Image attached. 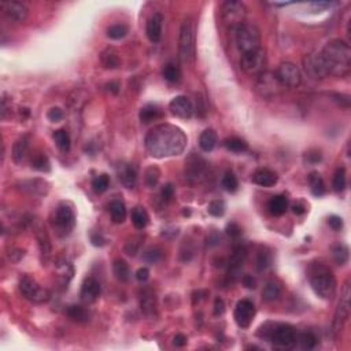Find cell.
Wrapping results in <instances>:
<instances>
[{
	"mask_svg": "<svg viewBox=\"0 0 351 351\" xmlns=\"http://www.w3.org/2000/svg\"><path fill=\"white\" fill-rule=\"evenodd\" d=\"M309 184H310V190H312V194L314 196H322L325 195L327 192V187H325V183H324V179L322 176L318 173V171H312L309 174Z\"/></svg>",
	"mask_w": 351,
	"mask_h": 351,
	"instance_id": "484cf974",
	"label": "cell"
},
{
	"mask_svg": "<svg viewBox=\"0 0 351 351\" xmlns=\"http://www.w3.org/2000/svg\"><path fill=\"white\" fill-rule=\"evenodd\" d=\"M66 314L68 317L74 322H87L89 320V313L84 309L83 306H78V305H73V306H69L68 310H66Z\"/></svg>",
	"mask_w": 351,
	"mask_h": 351,
	"instance_id": "4dcf8cb0",
	"label": "cell"
},
{
	"mask_svg": "<svg viewBox=\"0 0 351 351\" xmlns=\"http://www.w3.org/2000/svg\"><path fill=\"white\" fill-rule=\"evenodd\" d=\"M148 214L143 207H135L132 211V222L136 226L137 229H144L148 224Z\"/></svg>",
	"mask_w": 351,
	"mask_h": 351,
	"instance_id": "8d00e7d4",
	"label": "cell"
},
{
	"mask_svg": "<svg viewBox=\"0 0 351 351\" xmlns=\"http://www.w3.org/2000/svg\"><path fill=\"white\" fill-rule=\"evenodd\" d=\"M207 243H209V246H217L219 243V235L217 232H213L207 238Z\"/></svg>",
	"mask_w": 351,
	"mask_h": 351,
	"instance_id": "e7e4bbea",
	"label": "cell"
},
{
	"mask_svg": "<svg viewBox=\"0 0 351 351\" xmlns=\"http://www.w3.org/2000/svg\"><path fill=\"white\" fill-rule=\"evenodd\" d=\"M320 54L325 62L329 76L344 77L350 73L351 48L347 41L340 39L331 40Z\"/></svg>",
	"mask_w": 351,
	"mask_h": 351,
	"instance_id": "7a4b0ae2",
	"label": "cell"
},
{
	"mask_svg": "<svg viewBox=\"0 0 351 351\" xmlns=\"http://www.w3.org/2000/svg\"><path fill=\"white\" fill-rule=\"evenodd\" d=\"M255 87H257V92H258L263 99L277 98L278 95H280V92H281V89L284 88L277 80V77H276V74L266 73V72L259 74Z\"/></svg>",
	"mask_w": 351,
	"mask_h": 351,
	"instance_id": "30bf717a",
	"label": "cell"
},
{
	"mask_svg": "<svg viewBox=\"0 0 351 351\" xmlns=\"http://www.w3.org/2000/svg\"><path fill=\"white\" fill-rule=\"evenodd\" d=\"M303 66H305V72L307 76L313 80H322L329 76L325 62L320 52L306 55L303 59Z\"/></svg>",
	"mask_w": 351,
	"mask_h": 351,
	"instance_id": "4fadbf2b",
	"label": "cell"
},
{
	"mask_svg": "<svg viewBox=\"0 0 351 351\" xmlns=\"http://www.w3.org/2000/svg\"><path fill=\"white\" fill-rule=\"evenodd\" d=\"M235 40L240 54H249L261 49V33L258 28L253 24H240L235 28Z\"/></svg>",
	"mask_w": 351,
	"mask_h": 351,
	"instance_id": "5b68a950",
	"label": "cell"
},
{
	"mask_svg": "<svg viewBox=\"0 0 351 351\" xmlns=\"http://www.w3.org/2000/svg\"><path fill=\"white\" fill-rule=\"evenodd\" d=\"M247 258V250L239 246L233 250V254L229 259V269H228V281L235 283L242 277V269Z\"/></svg>",
	"mask_w": 351,
	"mask_h": 351,
	"instance_id": "e0dca14e",
	"label": "cell"
},
{
	"mask_svg": "<svg viewBox=\"0 0 351 351\" xmlns=\"http://www.w3.org/2000/svg\"><path fill=\"white\" fill-rule=\"evenodd\" d=\"M103 66L106 69H118L121 66V61L118 58V54L111 48L104 49L100 55Z\"/></svg>",
	"mask_w": 351,
	"mask_h": 351,
	"instance_id": "836d02e7",
	"label": "cell"
},
{
	"mask_svg": "<svg viewBox=\"0 0 351 351\" xmlns=\"http://www.w3.org/2000/svg\"><path fill=\"white\" fill-rule=\"evenodd\" d=\"M146 150L154 158L180 155L187 147V136L179 127L170 124L156 125L144 139Z\"/></svg>",
	"mask_w": 351,
	"mask_h": 351,
	"instance_id": "6da1fadb",
	"label": "cell"
},
{
	"mask_svg": "<svg viewBox=\"0 0 351 351\" xmlns=\"http://www.w3.org/2000/svg\"><path fill=\"white\" fill-rule=\"evenodd\" d=\"M161 195L162 198H163V200L170 202V200L174 198V187L171 186V184H165V186L162 187Z\"/></svg>",
	"mask_w": 351,
	"mask_h": 351,
	"instance_id": "f5cc1de1",
	"label": "cell"
},
{
	"mask_svg": "<svg viewBox=\"0 0 351 351\" xmlns=\"http://www.w3.org/2000/svg\"><path fill=\"white\" fill-rule=\"evenodd\" d=\"M305 159H306L309 163H317V162L321 161V154L318 151H314V152H306V155H305Z\"/></svg>",
	"mask_w": 351,
	"mask_h": 351,
	"instance_id": "680465c9",
	"label": "cell"
},
{
	"mask_svg": "<svg viewBox=\"0 0 351 351\" xmlns=\"http://www.w3.org/2000/svg\"><path fill=\"white\" fill-rule=\"evenodd\" d=\"M108 186H110V177L107 174H99L92 181L93 190H95V192H98V194H102L104 191H107Z\"/></svg>",
	"mask_w": 351,
	"mask_h": 351,
	"instance_id": "bcb514c9",
	"label": "cell"
},
{
	"mask_svg": "<svg viewBox=\"0 0 351 351\" xmlns=\"http://www.w3.org/2000/svg\"><path fill=\"white\" fill-rule=\"evenodd\" d=\"M281 295V287L274 281H268L262 289V299L266 302H273Z\"/></svg>",
	"mask_w": 351,
	"mask_h": 351,
	"instance_id": "e575fe53",
	"label": "cell"
},
{
	"mask_svg": "<svg viewBox=\"0 0 351 351\" xmlns=\"http://www.w3.org/2000/svg\"><path fill=\"white\" fill-rule=\"evenodd\" d=\"M128 34V26L124 24H115L108 26L107 36L112 40H121Z\"/></svg>",
	"mask_w": 351,
	"mask_h": 351,
	"instance_id": "7bdbcfd3",
	"label": "cell"
},
{
	"mask_svg": "<svg viewBox=\"0 0 351 351\" xmlns=\"http://www.w3.org/2000/svg\"><path fill=\"white\" fill-rule=\"evenodd\" d=\"M110 214L115 224H122L127 218V206L120 199L112 200L110 203Z\"/></svg>",
	"mask_w": 351,
	"mask_h": 351,
	"instance_id": "f546056e",
	"label": "cell"
},
{
	"mask_svg": "<svg viewBox=\"0 0 351 351\" xmlns=\"http://www.w3.org/2000/svg\"><path fill=\"white\" fill-rule=\"evenodd\" d=\"M28 150H29V139H28V136L20 137L13 146V158H14V161L17 163H21L24 161L26 154H28Z\"/></svg>",
	"mask_w": 351,
	"mask_h": 351,
	"instance_id": "f1b7e54d",
	"label": "cell"
},
{
	"mask_svg": "<svg viewBox=\"0 0 351 351\" xmlns=\"http://www.w3.org/2000/svg\"><path fill=\"white\" fill-rule=\"evenodd\" d=\"M106 88H107L108 92L117 95V93L120 92V88H121V85H120V83H118V81H111V83L106 84Z\"/></svg>",
	"mask_w": 351,
	"mask_h": 351,
	"instance_id": "6125c7cd",
	"label": "cell"
},
{
	"mask_svg": "<svg viewBox=\"0 0 351 351\" xmlns=\"http://www.w3.org/2000/svg\"><path fill=\"white\" fill-rule=\"evenodd\" d=\"M143 259L150 265L158 263L162 259V250L159 247H151L143 254Z\"/></svg>",
	"mask_w": 351,
	"mask_h": 351,
	"instance_id": "7dc6e473",
	"label": "cell"
},
{
	"mask_svg": "<svg viewBox=\"0 0 351 351\" xmlns=\"http://www.w3.org/2000/svg\"><path fill=\"white\" fill-rule=\"evenodd\" d=\"M217 133L214 129H206L202 132V135L199 136V147L205 152H210L214 150V147L217 146Z\"/></svg>",
	"mask_w": 351,
	"mask_h": 351,
	"instance_id": "4316f807",
	"label": "cell"
},
{
	"mask_svg": "<svg viewBox=\"0 0 351 351\" xmlns=\"http://www.w3.org/2000/svg\"><path fill=\"white\" fill-rule=\"evenodd\" d=\"M303 350H312L317 344V337L313 335L312 332H305L297 339Z\"/></svg>",
	"mask_w": 351,
	"mask_h": 351,
	"instance_id": "ee69618b",
	"label": "cell"
},
{
	"mask_svg": "<svg viewBox=\"0 0 351 351\" xmlns=\"http://www.w3.org/2000/svg\"><path fill=\"white\" fill-rule=\"evenodd\" d=\"M255 313H257V309L254 306V303L249 299H242L235 307V321L240 328L246 329L251 325V322L255 317Z\"/></svg>",
	"mask_w": 351,
	"mask_h": 351,
	"instance_id": "9a60e30c",
	"label": "cell"
},
{
	"mask_svg": "<svg viewBox=\"0 0 351 351\" xmlns=\"http://www.w3.org/2000/svg\"><path fill=\"white\" fill-rule=\"evenodd\" d=\"M140 307L142 312L146 314L147 317H152L156 312V299L155 294L150 288H146L140 297Z\"/></svg>",
	"mask_w": 351,
	"mask_h": 351,
	"instance_id": "cb8c5ba5",
	"label": "cell"
},
{
	"mask_svg": "<svg viewBox=\"0 0 351 351\" xmlns=\"http://www.w3.org/2000/svg\"><path fill=\"white\" fill-rule=\"evenodd\" d=\"M112 272H114V276L122 281V283H127L129 277H131V270H129V266L128 263L124 261V259H117L112 263Z\"/></svg>",
	"mask_w": 351,
	"mask_h": 351,
	"instance_id": "1f68e13d",
	"label": "cell"
},
{
	"mask_svg": "<svg viewBox=\"0 0 351 351\" xmlns=\"http://www.w3.org/2000/svg\"><path fill=\"white\" fill-rule=\"evenodd\" d=\"M54 142L56 144L59 150L62 152H69L70 150V146H72V140H70V135L65 129H58V131L54 132Z\"/></svg>",
	"mask_w": 351,
	"mask_h": 351,
	"instance_id": "d6a6232c",
	"label": "cell"
},
{
	"mask_svg": "<svg viewBox=\"0 0 351 351\" xmlns=\"http://www.w3.org/2000/svg\"><path fill=\"white\" fill-rule=\"evenodd\" d=\"M91 242H92L93 246H98V247L104 246V239H103L100 235H92L91 236Z\"/></svg>",
	"mask_w": 351,
	"mask_h": 351,
	"instance_id": "be15d7a7",
	"label": "cell"
},
{
	"mask_svg": "<svg viewBox=\"0 0 351 351\" xmlns=\"http://www.w3.org/2000/svg\"><path fill=\"white\" fill-rule=\"evenodd\" d=\"M288 209V198L284 195H276L269 200L268 210L272 215H283Z\"/></svg>",
	"mask_w": 351,
	"mask_h": 351,
	"instance_id": "d4e9b609",
	"label": "cell"
},
{
	"mask_svg": "<svg viewBox=\"0 0 351 351\" xmlns=\"http://www.w3.org/2000/svg\"><path fill=\"white\" fill-rule=\"evenodd\" d=\"M118 177L127 188H133L137 181V169L132 163H124L118 169Z\"/></svg>",
	"mask_w": 351,
	"mask_h": 351,
	"instance_id": "603a6c76",
	"label": "cell"
},
{
	"mask_svg": "<svg viewBox=\"0 0 351 351\" xmlns=\"http://www.w3.org/2000/svg\"><path fill=\"white\" fill-rule=\"evenodd\" d=\"M278 177L274 171L269 170V169H258L254 171L253 174V183L263 188H270L277 184Z\"/></svg>",
	"mask_w": 351,
	"mask_h": 351,
	"instance_id": "7402d4cb",
	"label": "cell"
},
{
	"mask_svg": "<svg viewBox=\"0 0 351 351\" xmlns=\"http://www.w3.org/2000/svg\"><path fill=\"white\" fill-rule=\"evenodd\" d=\"M148 277H150V270L147 268H140L136 272L137 281H140V283H146Z\"/></svg>",
	"mask_w": 351,
	"mask_h": 351,
	"instance_id": "6f0895ef",
	"label": "cell"
},
{
	"mask_svg": "<svg viewBox=\"0 0 351 351\" xmlns=\"http://www.w3.org/2000/svg\"><path fill=\"white\" fill-rule=\"evenodd\" d=\"M258 336L269 340L273 346L280 348H291L297 344V331L289 324L266 322L259 328Z\"/></svg>",
	"mask_w": 351,
	"mask_h": 351,
	"instance_id": "3957f363",
	"label": "cell"
},
{
	"mask_svg": "<svg viewBox=\"0 0 351 351\" xmlns=\"http://www.w3.org/2000/svg\"><path fill=\"white\" fill-rule=\"evenodd\" d=\"M221 186H222V188H224L226 192L233 194V192H236V191L239 190L238 177H236L235 173H232V171H226L224 177H222V180H221Z\"/></svg>",
	"mask_w": 351,
	"mask_h": 351,
	"instance_id": "ab89813d",
	"label": "cell"
},
{
	"mask_svg": "<svg viewBox=\"0 0 351 351\" xmlns=\"http://www.w3.org/2000/svg\"><path fill=\"white\" fill-rule=\"evenodd\" d=\"M32 167L39 171H49L51 170V163H49V159L47 158V155L39 152L32 158Z\"/></svg>",
	"mask_w": 351,
	"mask_h": 351,
	"instance_id": "b9f144b4",
	"label": "cell"
},
{
	"mask_svg": "<svg viewBox=\"0 0 351 351\" xmlns=\"http://www.w3.org/2000/svg\"><path fill=\"white\" fill-rule=\"evenodd\" d=\"M162 76L169 83H179L181 78V70L174 64H167L162 69Z\"/></svg>",
	"mask_w": 351,
	"mask_h": 351,
	"instance_id": "f35d334b",
	"label": "cell"
},
{
	"mask_svg": "<svg viewBox=\"0 0 351 351\" xmlns=\"http://www.w3.org/2000/svg\"><path fill=\"white\" fill-rule=\"evenodd\" d=\"M139 117H140V121L143 124H150V122L159 120L162 117V111L156 104L150 103V104H146L144 107H142V110L139 112Z\"/></svg>",
	"mask_w": 351,
	"mask_h": 351,
	"instance_id": "83f0119b",
	"label": "cell"
},
{
	"mask_svg": "<svg viewBox=\"0 0 351 351\" xmlns=\"http://www.w3.org/2000/svg\"><path fill=\"white\" fill-rule=\"evenodd\" d=\"M222 17L226 24L236 28L240 24H243L246 17V6L242 2H236V0L225 2L222 6Z\"/></svg>",
	"mask_w": 351,
	"mask_h": 351,
	"instance_id": "5bb4252c",
	"label": "cell"
},
{
	"mask_svg": "<svg viewBox=\"0 0 351 351\" xmlns=\"http://www.w3.org/2000/svg\"><path fill=\"white\" fill-rule=\"evenodd\" d=\"M242 281H243L244 287L249 288V289H253V288H255V278H254L253 276H250V274H246V276H243V277H242Z\"/></svg>",
	"mask_w": 351,
	"mask_h": 351,
	"instance_id": "94428289",
	"label": "cell"
},
{
	"mask_svg": "<svg viewBox=\"0 0 351 351\" xmlns=\"http://www.w3.org/2000/svg\"><path fill=\"white\" fill-rule=\"evenodd\" d=\"M169 110L173 115L179 118H191L194 114V104L187 96H176L169 103Z\"/></svg>",
	"mask_w": 351,
	"mask_h": 351,
	"instance_id": "ac0fdd59",
	"label": "cell"
},
{
	"mask_svg": "<svg viewBox=\"0 0 351 351\" xmlns=\"http://www.w3.org/2000/svg\"><path fill=\"white\" fill-rule=\"evenodd\" d=\"M37 239H39V246L40 250H41V254L45 255V257H48L49 254H51V243H49L47 233H45L44 230H40L39 233H37Z\"/></svg>",
	"mask_w": 351,
	"mask_h": 351,
	"instance_id": "f907efd6",
	"label": "cell"
},
{
	"mask_svg": "<svg viewBox=\"0 0 351 351\" xmlns=\"http://www.w3.org/2000/svg\"><path fill=\"white\" fill-rule=\"evenodd\" d=\"M225 210H226V205H225L224 200L217 199L210 202V205L207 206V211H209L210 215L213 217H222L225 214Z\"/></svg>",
	"mask_w": 351,
	"mask_h": 351,
	"instance_id": "f6af8a7d",
	"label": "cell"
},
{
	"mask_svg": "<svg viewBox=\"0 0 351 351\" xmlns=\"http://www.w3.org/2000/svg\"><path fill=\"white\" fill-rule=\"evenodd\" d=\"M226 233L229 235L230 238H239L242 235V228L236 222H230L226 225Z\"/></svg>",
	"mask_w": 351,
	"mask_h": 351,
	"instance_id": "11a10c76",
	"label": "cell"
},
{
	"mask_svg": "<svg viewBox=\"0 0 351 351\" xmlns=\"http://www.w3.org/2000/svg\"><path fill=\"white\" fill-rule=\"evenodd\" d=\"M350 298H351V289H350V283L344 284L343 287V291H341L340 302L337 305L336 312H335V317H333V322H332V331L335 335H339L343 328H344V324L348 320V316H350Z\"/></svg>",
	"mask_w": 351,
	"mask_h": 351,
	"instance_id": "ba28073f",
	"label": "cell"
},
{
	"mask_svg": "<svg viewBox=\"0 0 351 351\" xmlns=\"http://www.w3.org/2000/svg\"><path fill=\"white\" fill-rule=\"evenodd\" d=\"M187 341H188V339H187L186 335H183V333H177V335L173 337V344H174L176 347H184L187 344Z\"/></svg>",
	"mask_w": 351,
	"mask_h": 351,
	"instance_id": "91938a15",
	"label": "cell"
},
{
	"mask_svg": "<svg viewBox=\"0 0 351 351\" xmlns=\"http://www.w3.org/2000/svg\"><path fill=\"white\" fill-rule=\"evenodd\" d=\"M310 287L314 294L321 299H332L336 294L337 281L329 269L318 263L310 270Z\"/></svg>",
	"mask_w": 351,
	"mask_h": 351,
	"instance_id": "277c9868",
	"label": "cell"
},
{
	"mask_svg": "<svg viewBox=\"0 0 351 351\" xmlns=\"http://www.w3.org/2000/svg\"><path fill=\"white\" fill-rule=\"evenodd\" d=\"M306 211V207H305V205H302V203H295V205L292 206V213L297 215H301L303 214Z\"/></svg>",
	"mask_w": 351,
	"mask_h": 351,
	"instance_id": "03108f58",
	"label": "cell"
},
{
	"mask_svg": "<svg viewBox=\"0 0 351 351\" xmlns=\"http://www.w3.org/2000/svg\"><path fill=\"white\" fill-rule=\"evenodd\" d=\"M332 187H333V191L340 194L343 191L346 190L347 187V177H346V169L344 167H339L336 171H335V176H333V181H332Z\"/></svg>",
	"mask_w": 351,
	"mask_h": 351,
	"instance_id": "74e56055",
	"label": "cell"
},
{
	"mask_svg": "<svg viewBox=\"0 0 351 351\" xmlns=\"http://www.w3.org/2000/svg\"><path fill=\"white\" fill-rule=\"evenodd\" d=\"M225 313V303L221 298H217L214 302V316H222Z\"/></svg>",
	"mask_w": 351,
	"mask_h": 351,
	"instance_id": "9f6ffc18",
	"label": "cell"
},
{
	"mask_svg": "<svg viewBox=\"0 0 351 351\" xmlns=\"http://www.w3.org/2000/svg\"><path fill=\"white\" fill-rule=\"evenodd\" d=\"M272 262V255L269 251H259L258 257H257V270L258 272H263L269 268V265Z\"/></svg>",
	"mask_w": 351,
	"mask_h": 351,
	"instance_id": "c3c4849f",
	"label": "cell"
},
{
	"mask_svg": "<svg viewBox=\"0 0 351 351\" xmlns=\"http://www.w3.org/2000/svg\"><path fill=\"white\" fill-rule=\"evenodd\" d=\"M332 255H333V259L337 265H344L348 261V247L346 244H336L333 249H332Z\"/></svg>",
	"mask_w": 351,
	"mask_h": 351,
	"instance_id": "60d3db41",
	"label": "cell"
},
{
	"mask_svg": "<svg viewBox=\"0 0 351 351\" xmlns=\"http://www.w3.org/2000/svg\"><path fill=\"white\" fill-rule=\"evenodd\" d=\"M162 22H163V18H162V15L158 14V13L151 15V17H150V20L147 21L146 34L151 43H158V41H161Z\"/></svg>",
	"mask_w": 351,
	"mask_h": 351,
	"instance_id": "44dd1931",
	"label": "cell"
},
{
	"mask_svg": "<svg viewBox=\"0 0 351 351\" xmlns=\"http://www.w3.org/2000/svg\"><path fill=\"white\" fill-rule=\"evenodd\" d=\"M179 55L184 64H192L195 59V28L190 17L183 21L179 36Z\"/></svg>",
	"mask_w": 351,
	"mask_h": 351,
	"instance_id": "8992f818",
	"label": "cell"
},
{
	"mask_svg": "<svg viewBox=\"0 0 351 351\" xmlns=\"http://www.w3.org/2000/svg\"><path fill=\"white\" fill-rule=\"evenodd\" d=\"M159 176H161V171L158 167H148L146 171V183L147 186L150 188H154L158 184L159 181Z\"/></svg>",
	"mask_w": 351,
	"mask_h": 351,
	"instance_id": "681fc988",
	"label": "cell"
},
{
	"mask_svg": "<svg viewBox=\"0 0 351 351\" xmlns=\"http://www.w3.org/2000/svg\"><path fill=\"white\" fill-rule=\"evenodd\" d=\"M2 7L5 14L14 22H24L29 15V9L21 2H5Z\"/></svg>",
	"mask_w": 351,
	"mask_h": 351,
	"instance_id": "d6986e66",
	"label": "cell"
},
{
	"mask_svg": "<svg viewBox=\"0 0 351 351\" xmlns=\"http://www.w3.org/2000/svg\"><path fill=\"white\" fill-rule=\"evenodd\" d=\"M328 225L331 226L333 230H340L343 228V219L339 215H331L328 218Z\"/></svg>",
	"mask_w": 351,
	"mask_h": 351,
	"instance_id": "db71d44e",
	"label": "cell"
},
{
	"mask_svg": "<svg viewBox=\"0 0 351 351\" xmlns=\"http://www.w3.org/2000/svg\"><path fill=\"white\" fill-rule=\"evenodd\" d=\"M274 74L284 88H297L302 83L301 70L292 62H283Z\"/></svg>",
	"mask_w": 351,
	"mask_h": 351,
	"instance_id": "8fae6325",
	"label": "cell"
},
{
	"mask_svg": "<svg viewBox=\"0 0 351 351\" xmlns=\"http://www.w3.org/2000/svg\"><path fill=\"white\" fill-rule=\"evenodd\" d=\"M102 294V285L95 277H87L84 280L83 285H81V291H80V297L84 302L92 303L95 302Z\"/></svg>",
	"mask_w": 351,
	"mask_h": 351,
	"instance_id": "ffe728a7",
	"label": "cell"
},
{
	"mask_svg": "<svg viewBox=\"0 0 351 351\" xmlns=\"http://www.w3.org/2000/svg\"><path fill=\"white\" fill-rule=\"evenodd\" d=\"M240 66L243 72L249 76H259L265 72L266 68V55L262 48L254 52L242 55L240 58Z\"/></svg>",
	"mask_w": 351,
	"mask_h": 351,
	"instance_id": "9c48e42d",
	"label": "cell"
},
{
	"mask_svg": "<svg viewBox=\"0 0 351 351\" xmlns=\"http://www.w3.org/2000/svg\"><path fill=\"white\" fill-rule=\"evenodd\" d=\"M20 291L25 299L33 303H45L49 301V291L47 288L41 287L34 278L29 276H24L20 280Z\"/></svg>",
	"mask_w": 351,
	"mask_h": 351,
	"instance_id": "52a82bcc",
	"label": "cell"
},
{
	"mask_svg": "<svg viewBox=\"0 0 351 351\" xmlns=\"http://www.w3.org/2000/svg\"><path fill=\"white\" fill-rule=\"evenodd\" d=\"M65 117V112L62 108L59 107H52L47 112V118H48L51 122H59L62 121Z\"/></svg>",
	"mask_w": 351,
	"mask_h": 351,
	"instance_id": "816d5d0a",
	"label": "cell"
},
{
	"mask_svg": "<svg viewBox=\"0 0 351 351\" xmlns=\"http://www.w3.org/2000/svg\"><path fill=\"white\" fill-rule=\"evenodd\" d=\"M74 224H76V217L73 209L66 203L59 205L54 217V225L58 228V230H61L64 235H68L73 229Z\"/></svg>",
	"mask_w": 351,
	"mask_h": 351,
	"instance_id": "2e32d148",
	"label": "cell"
},
{
	"mask_svg": "<svg viewBox=\"0 0 351 351\" xmlns=\"http://www.w3.org/2000/svg\"><path fill=\"white\" fill-rule=\"evenodd\" d=\"M207 162L198 154H191L186 161V179L191 184H198L205 179Z\"/></svg>",
	"mask_w": 351,
	"mask_h": 351,
	"instance_id": "7c38bea8",
	"label": "cell"
},
{
	"mask_svg": "<svg viewBox=\"0 0 351 351\" xmlns=\"http://www.w3.org/2000/svg\"><path fill=\"white\" fill-rule=\"evenodd\" d=\"M225 148L230 152H235V154H243L249 150V144L244 142L243 139H239V137H230V139H226L224 142Z\"/></svg>",
	"mask_w": 351,
	"mask_h": 351,
	"instance_id": "d590c367",
	"label": "cell"
}]
</instances>
